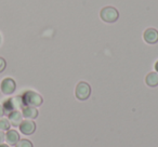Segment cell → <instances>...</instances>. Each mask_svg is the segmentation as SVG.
<instances>
[{
    "label": "cell",
    "mask_w": 158,
    "mask_h": 147,
    "mask_svg": "<svg viewBox=\"0 0 158 147\" xmlns=\"http://www.w3.org/2000/svg\"><path fill=\"white\" fill-rule=\"evenodd\" d=\"M38 110L36 107H33V106H24L22 108V115L25 119H29V120H33V119H36L38 117Z\"/></svg>",
    "instance_id": "obj_10"
},
{
    "label": "cell",
    "mask_w": 158,
    "mask_h": 147,
    "mask_svg": "<svg viewBox=\"0 0 158 147\" xmlns=\"http://www.w3.org/2000/svg\"><path fill=\"white\" fill-rule=\"evenodd\" d=\"M6 67H7V62L3 57L0 56V74L6 69Z\"/></svg>",
    "instance_id": "obj_14"
},
{
    "label": "cell",
    "mask_w": 158,
    "mask_h": 147,
    "mask_svg": "<svg viewBox=\"0 0 158 147\" xmlns=\"http://www.w3.org/2000/svg\"><path fill=\"white\" fill-rule=\"evenodd\" d=\"M8 120L10 125L13 127H20L21 122L23 121V115L20 110H13L8 115Z\"/></svg>",
    "instance_id": "obj_9"
},
{
    "label": "cell",
    "mask_w": 158,
    "mask_h": 147,
    "mask_svg": "<svg viewBox=\"0 0 158 147\" xmlns=\"http://www.w3.org/2000/svg\"><path fill=\"white\" fill-rule=\"evenodd\" d=\"M0 41H1V37H0Z\"/></svg>",
    "instance_id": "obj_19"
},
{
    "label": "cell",
    "mask_w": 158,
    "mask_h": 147,
    "mask_svg": "<svg viewBox=\"0 0 158 147\" xmlns=\"http://www.w3.org/2000/svg\"><path fill=\"white\" fill-rule=\"evenodd\" d=\"M145 82L151 88H155L158 86V72H149L145 78Z\"/></svg>",
    "instance_id": "obj_11"
},
{
    "label": "cell",
    "mask_w": 158,
    "mask_h": 147,
    "mask_svg": "<svg viewBox=\"0 0 158 147\" xmlns=\"http://www.w3.org/2000/svg\"><path fill=\"white\" fill-rule=\"evenodd\" d=\"M23 103L25 106H33V107H39L44 103V99L39 93L35 91H26L22 95Z\"/></svg>",
    "instance_id": "obj_2"
},
{
    "label": "cell",
    "mask_w": 158,
    "mask_h": 147,
    "mask_svg": "<svg viewBox=\"0 0 158 147\" xmlns=\"http://www.w3.org/2000/svg\"><path fill=\"white\" fill-rule=\"evenodd\" d=\"M75 94H76V97L79 101H86V100H88L91 94L90 84L85 81H80L77 84L76 90H75Z\"/></svg>",
    "instance_id": "obj_4"
},
{
    "label": "cell",
    "mask_w": 158,
    "mask_h": 147,
    "mask_svg": "<svg viewBox=\"0 0 158 147\" xmlns=\"http://www.w3.org/2000/svg\"><path fill=\"white\" fill-rule=\"evenodd\" d=\"M16 89V84L12 78H5L0 84V90L3 94L11 95Z\"/></svg>",
    "instance_id": "obj_5"
},
{
    "label": "cell",
    "mask_w": 158,
    "mask_h": 147,
    "mask_svg": "<svg viewBox=\"0 0 158 147\" xmlns=\"http://www.w3.org/2000/svg\"><path fill=\"white\" fill-rule=\"evenodd\" d=\"M3 115H5V110H3L2 105L0 104V118H1V117H3Z\"/></svg>",
    "instance_id": "obj_16"
},
{
    "label": "cell",
    "mask_w": 158,
    "mask_h": 147,
    "mask_svg": "<svg viewBox=\"0 0 158 147\" xmlns=\"http://www.w3.org/2000/svg\"><path fill=\"white\" fill-rule=\"evenodd\" d=\"M100 16L105 23H115L119 18V12L114 7H105L101 10Z\"/></svg>",
    "instance_id": "obj_3"
},
{
    "label": "cell",
    "mask_w": 158,
    "mask_h": 147,
    "mask_svg": "<svg viewBox=\"0 0 158 147\" xmlns=\"http://www.w3.org/2000/svg\"><path fill=\"white\" fill-rule=\"evenodd\" d=\"M0 147H10L8 144H0Z\"/></svg>",
    "instance_id": "obj_18"
},
{
    "label": "cell",
    "mask_w": 158,
    "mask_h": 147,
    "mask_svg": "<svg viewBox=\"0 0 158 147\" xmlns=\"http://www.w3.org/2000/svg\"><path fill=\"white\" fill-rule=\"evenodd\" d=\"M19 128H20L21 133H23L24 135H31L36 131V123L33 120L26 119V120H23L21 122Z\"/></svg>",
    "instance_id": "obj_6"
},
{
    "label": "cell",
    "mask_w": 158,
    "mask_h": 147,
    "mask_svg": "<svg viewBox=\"0 0 158 147\" xmlns=\"http://www.w3.org/2000/svg\"><path fill=\"white\" fill-rule=\"evenodd\" d=\"M155 70H156V71L158 72V61L156 62V64H155Z\"/></svg>",
    "instance_id": "obj_17"
},
{
    "label": "cell",
    "mask_w": 158,
    "mask_h": 147,
    "mask_svg": "<svg viewBox=\"0 0 158 147\" xmlns=\"http://www.w3.org/2000/svg\"><path fill=\"white\" fill-rule=\"evenodd\" d=\"M15 147H34V146H33V143H31L29 140H26V138L21 140L20 138V141L16 143Z\"/></svg>",
    "instance_id": "obj_13"
},
{
    "label": "cell",
    "mask_w": 158,
    "mask_h": 147,
    "mask_svg": "<svg viewBox=\"0 0 158 147\" xmlns=\"http://www.w3.org/2000/svg\"><path fill=\"white\" fill-rule=\"evenodd\" d=\"M10 127H11V125H10L8 118L1 117L0 118V131H8V130H10Z\"/></svg>",
    "instance_id": "obj_12"
},
{
    "label": "cell",
    "mask_w": 158,
    "mask_h": 147,
    "mask_svg": "<svg viewBox=\"0 0 158 147\" xmlns=\"http://www.w3.org/2000/svg\"><path fill=\"white\" fill-rule=\"evenodd\" d=\"M145 42L148 44H155L158 42V31L155 28H147L143 34Z\"/></svg>",
    "instance_id": "obj_7"
},
{
    "label": "cell",
    "mask_w": 158,
    "mask_h": 147,
    "mask_svg": "<svg viewBox=\"0 0 158 147\" xmlns=\"http://www.w3.org/2000/svg\"><path fill=\"white\" fill-rule=\"evenodd\" d=\"M24 103H23L22 95H19V96H14L11 99H8L3 102L2 107L5 110V115H9L13 110H21L24 107Z\"/></svg>",
    "instance_id": "obj_1"
},
{
    "label": "cell",
    "mask_w": 158,
    "mask_h": 147,
    "mask_svg": "<svg viewBox=\"0 0 158 147\" xmlns=\"http://www.w3.org/2000/svg\"><path fill=\"white\" fill-rule=\"evenodd\" d=\"M5 135L6 134L3 133V131H0V144H2L3 141H5Z\"/></svg>",
    "instance_id": "obj_15"
},
{
    "label": "cell",
    "mask_w": 158,
    "mask_h": 147,
    "mask_svg": "<svg viewBox=\"0 0 158 147\" xmlns=\"http://www.w3.org/2000/svg\"><path fill=\"white\" fill-rule=\"evenodd\" d=\"M5 141L9 146H15L16 143L20 141V134L15 130H8L5 135Z\"/></svg>",
    "instance_id": "obj_8"
}]
</instances>
